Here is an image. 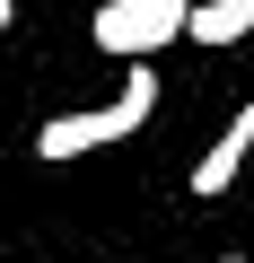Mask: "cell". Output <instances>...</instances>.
Listing matches in <instances>:
<instances>
[{
	"label": "cell",
	"mask_w": 254,
	"mask_h": 263,
	"mask_svg": "<svg viewBox=\"0 0 254 263\" xmlns=\"http://www.w3.org/2000/svg\"><path fill=\"white\" fill-rule=\"evenodd\" d=\"M237 9H254V0H237Z\"/></svg>",
	"instance_id": "obj_6"
},
{
	"label": "cell",
	"mask_w": 254,
	"mask_h": 263,
	"mask_svg": "<svg viewBox=\"0 0 254 263\" xmlns=\"http://www.w3.org/2000/svg\"><path fill=\"white\" fill-rule=\"evenodd\" d=\"M184 18H193V0H105L88 35H96V53L149 62L158 44H175V35H184Z\"/></svg>",
	"instance_id": "obj_2"
},
{
	"label": "cell",
	"mask_w": 254,
	"mask_h": 263,
	"mask_svg": "<svg viewBox=\"0 0 254 263\" xmlns=\"http://www.w3.org/2000/svg\"><path fill=\"white\" fill-rule=\"evenodd\" d=\"M9 18H18V0H0V27H9Z\"/></svg>",
	"instance_id": "obj_5"
},
{
	"label": "cell",
	"mask_w": 254,
	"mask_h": 263,
	"mask_svg": "<svg viewBox=\"0 0 254 263\" xmlns=\"http://www.w3.org/2000/svg\"><path fill=\"white\" fill-rule=\"evenodd\" d=\"M228 263H237V254H228Z\"/></svg>",
	"instance_id": "obj_7"
},
{
	"label": "cell",
	"mask_w": 254,
	"mask_h": 263,
	"mask_svg": "<svg viewBox=\"0 0 254 263\" xmlns=\"http://www.w3.org/2000/svg\"><path fill=\"white\" fill-rule=\"evenodd\" d=\"M184 35H193V44H245V35H254V9H237V0H202V9L184 18Z\"/></svg>",
	"instance_id": "obj_4"
},
{
	"label": "cell",
	"mask_w": 254,
	"mask_h": 263,
	"mask_svg": "<svg viewBox=\"0 0 254 263\" xmlns=\"http://www.w3.org/2000/svg\"><path fill=\"white\" fill-rule=\"evenodd\" d=\"M245 158H254V97H245V105L228 114V132H219V141H210V149L193 158V193H202V202H219V193H228V184L245 176Z\"/></svg>",
	"instance_id": "obj_3"
},
{
	"label": "cell",
	"mask_w": 254,
	"mask_h": 263,
	"mask_svg": "<svg viewBox=\"0 0 254 263\" xmlns=\"http://www.w3.org/2000/svg\"><path fill=\"white\" fill-rule=\"evenodd\" d=\"M149 105H158V70H141L132 62V88H123L114 105H88V114H53L44 132H35V158H88V149H105V141H132V132L149 123Z\"/></svg>",
	"instance_id": "obj_1"
}]
</instances>
